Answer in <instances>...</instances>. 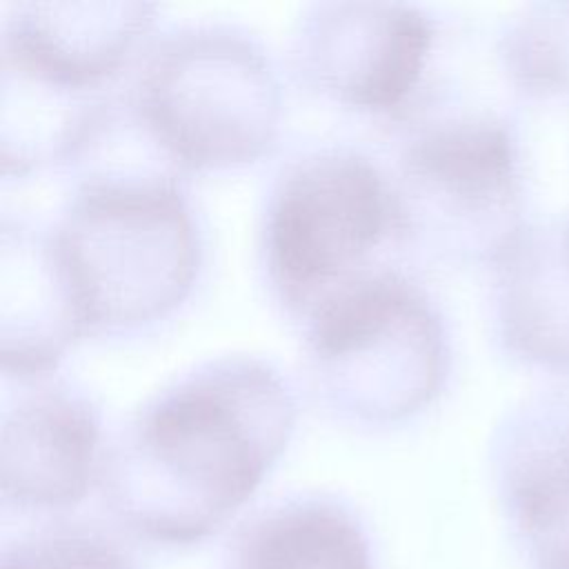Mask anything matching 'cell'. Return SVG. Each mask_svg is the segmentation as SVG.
I'll list each match as a JSON object with an SVG mask.
<instances>
[{
    "mask_svg": "<svg viewBox=\"0 0 569 569\" xmlns=\"http://www.w3.org/2000/svg\"><path fill=\"white\" fill-rule=\"evenodd\" d=\"M96 416L62 387L36 389L4 418L2 496L20 509L78 502L96 467Z\"/></svg>",
    "mask_w": 569,
    "mask_h": 569,
    "instance_id": "9",
    "label": "cell"
},
{
    "mask_svg": "<svg viewBox=\"0 0 569 569\" xmlns=\"http://www.w3.org/2000/svg\"><path fill=\"white\" fill-rule=\"evenodd\" d=\"M229 569H371V551L347 509L305 498L253 520L238 538Z\"/></svg>",
    "mask_w": 569,
    "mask_h": 569,
    "instance_id": "11",
    "label": "cell"
},
{
    "mask_svg": "<svg viewBox=\"0 0 569 569\" xmlns=\"http://www.w3.org/2000/svg\"><path fill=\"white\" fill-rule=\"evenodd\" d=\"M2 569H133L127 556L89 531H56L18 545L2 556Z\"/></svg>",
    "mask_w": 569,
    "mask_h": 569,
    "instance_id": "13",
    "label": "cell"
},
{
    "mask_svg": "<svg viewBox=\"0 0 569 569\" xmlns=\"http://www.w3.org/2000/svg\"><path fill=\"white\" fill-rule=\"evenodd\" d=\"M433 24L409 7L329 4L300 36L305 73L342 102L407 109L433 44Z\"/></svg>",
    "mask_w": 569,
    "mask_h": 569,
    "instance_id": "7",
    "label": "cell"
},
{
    "mask_svg": "<svg viewBox=\"0 0 569 569\" xmlns=\"http://www.w3.org/2000/svg\"><path fill=\"white\" fill-rule=\"evenodd\" d=\"M313 373L338 407L393 418L438 389L445 336L427 300L380 269L309 313Z\"/></svg>",
    "mask_w": 569,
    "mask_h": 569,
    "instance_id": "5",
    "label": "cell"
},
{
    "mask_svg": "<svg viewBox=\"0 0 569 569\" xmlns=\"http://www.w3.org/2000/svg\"><path fill=\"white\" fill-rule=\"evenodd\" d=\"M496 458L507 511L540 569H569V385L520 400Z\"/></svg>",
    "mask_w": 569,
    "mask_h": 569,
    "instance_id": "8",
    "label": "cell"
},
{
    "mask_svg": "<svg viewBox=\"0 0 569 569\" xmlns=\"http://www.w3.org/2000/svg\"><path fill=\"white\" fill-rule=\"evenodd\" d=\"M147 131L178 164L251 158L271 136L276 84L247 40L193 31L158 49L140 73Z\"/></svg>",
    "mask_w": 569,
    "mask_h": 569,
    "instance_id": "6",
    "label": "cell"
},
{
    "mask_svg": "<svg viewBox=\"0 0 569 569\" xmlns=\"http://www.w3.org/2000/svg\"><path fill=\"white\" fill-rule=\"evenodd\" d=\"M400 236L391 182L362 156L322 151L280 178L267 211L264 249L282 300L311 313L331 296L380 271L369 262Z\"/></svg>",
    "mask_w": 569,
    "mask_h": 569,
    "instance_id": "4",
    "label": "cell"
},
{
    "mask_svg": "<svg viewBox=\"0 0 569 569\" xmlns=\"http://www.w3.org/2000/svg\"><path fill=\"white\" fill-rule=\"evenodd\" d=\"M56 240L84 327L144 320L191 273V231L167 180H91Z\"/></svg>",
    "mask_w": 569,
    "mask_h": 569,
    "instance_id": "3",
    "label": "cell"
},
{
    "mask_svg": "<svg viewBox=\"0 0 569 569\" xmlns=\"http://www.w3.org/2000/svg\"><path fill=\"white\" fill-rule=\"evenodd\" d=\"M293 405L269 367L227 358L160 391L98 467L118 518L158 542L216 531L256 491L291 429Z\"/></svg>",
    "mask_w": 569,
    "mask_h": 569,
    "instance_id": "1",
    "label": "cell"
},
{
    "mask_svg": "<svg viewBox=\"0 0 569 569\" xmlns=\"http://www.w3.org/2000/svg\"><path fill=\"white\" fill-rule=\"evenodd\" d=\"M493 264V316L518 360L569 373V218L527 222Z\"/></svg>",
    "mask_w": 569,
    "mask_h": 569,
    "instance_id": "10",
    "label": "cell"
},
{
    "mask_svg": "<svg viewBox=\"0 0 569 569\" xmlns=\"http://www.w3.org/2000/svg\"><path fill=\"white\" fill-rule=\"evenodd\" d=\"M567 218H569V216H567Z\"/></svg>",
    "mask_w": 569,
    "mask_h": 569,
    "instance_id": "14",
    "label": "cell"
},
{
    "mask_svg": "<svg viewBox=\"0 0 569 569\" xmlns=\"http://www.w3.org/2000/svg\"><path fill=\"white\" fill-rule=\"evenodd\" d=\"M393 200L400 236L416 233L447 258L493 262L527 224L513 124L487 109L420 124L402 151Z\"/></svg>",
    "mask_w": 569,
    "mask_h": 569,
    "instance_id": "2",
    "label": "cell"
},
{
    "mask_svg": "<svg viewBox=\"0 0 569 569\" xmlns=\"http://www.w3.org/2000/svg\"><path fill=\"white\" fill-rule=\"evenodd\" d=\"M502 67L531 98L569 96V2H538L500 36Z\"/></svg>",
    "mask_w": 569,
    "mask_h": 569,
    "instance_id": "12",
    "label": "cell"
}]
</instances>
